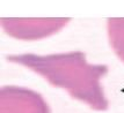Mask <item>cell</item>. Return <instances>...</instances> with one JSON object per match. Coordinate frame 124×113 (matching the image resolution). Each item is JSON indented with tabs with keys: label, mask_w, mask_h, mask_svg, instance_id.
Wrapping results in <instances>:
<instances>
[]
</instances>
